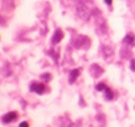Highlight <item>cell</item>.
<instances>
[{"mask_svg": "<svg viewBox=\"0 0 135 127\" xmlns=\"http://www.w3.org/2000/svg\"><path fill=\"white\" fill-rule=\"evenodd\" d=\"M30 90L34 92V93H37V94H44V92H45V84H42V83H33V84L30 85Z\"/></svg>", "mask_w": 135, "mask_h": 127, "instance_id": "1", "label": "cell"}, {"mask_svg": "<svg viewBox=\"0 0 135 127\" xmlns=\"http://www.w3.org/2000/svg\"><path fill=\"white\" fill-rule=\"evenodd\" d=\"M16 118H17V113H16V111H11V113H7L1 119H3L4 123H11V122H13Z\"/></svg>", "mask_w": 135, "mask_h": 127, "instance_id": "2", "label": "cell"}, {"mask_svg": "<svg viewBox=\"0 0 135 127\" xmlns=\"http://www.w3.org/2000/svg\"><path fill=\"white\" fill-rule=\"evenodd\" d=\"M62 38H63V33H62V30H56V33H55V34H54V37H52V42L58 43Z\"/></svg>", "mask_w": 135, "mask_h": 127, "instance_id": "3", "label": "cell"}, {"mask_svg": "<svg viewBox=\"0 0 135 127\" xmlns=\"http://www.w3.org/2000/svg\"><path fill=\"white\" fill-rule=\"evenodd\" d=\"M79 75H80V70H79V68H78V70H74V71L71 72V75H70V83H74L75 79H76Z\"/></svg>", "mask_w": 135, "mask_h": 127, "instance_id": "4", "label": "cell"}, {"mask_svg": "<svg viewBox=\"0 0 135 127\" xmlns=\"http://www.w3.org/2000/svg\"><path fill=\"white\" fill-rule=\"evenodd\" d=\"M105 98H106V100H112V98H113V92H112V89L108 88V86H106V89H105Z\"/></svg>", "mask_w": 135, "mask_h": 127, "instance_id": "5", "label": "cell"}, {"mask_svg": "<svg viewBox=\"0 0 135 127\" xmlns=\"http://www.w3.org/2000/svg\"><path fill=\"white\" fill-rule=\"evenodd\" d=\"M125 42H126V43H130V45H134V36H133V34H129V36H126V38H125Z\"/></svg>", "mask_w": 135, "mask_h": 127, "instance_id": "6", "label": "cell"}, {"mask_svg": "<svg viewBox=\"0 0 135 127\" xmlns=\"http://www.w3.org/2000/svg\"><path fill=\"white\" fill-rule=\"evenodd\" d=\"M96 89H97V90H105V89H106V85L104 84V83H101V84H98L96 86Z\"/></svg>", "mask_w": 135, "mask_h": 127, "instance_id": "7", "label": "cell"}, {"mask_svg": "<svg viewBox=\"0 0 135 127\" xmlns=\"http://www.w3.org/2000/svg\"><path fill=\"white\" fill-rule=\"evenodd\" d=\"M130 68H131L133 71H135V59L131 60V63H130Z\"/></svg>", "mask_w": 135, "mask_h": 127, "instance_id": "8", "label": "cell"}, {"mask_svg": "<svg viewBox=\"0 0 135 127\" xmlns=\"http://www.w3.org/2000/svg\"><path fill=\"white\" fill-rule=\"evenodd\" d=\"M18 127H29V123H28V122H21V123L18 125Z\"/></svg>", "mask_w": 135, "mask_h": 127, "instance_id": "9", "label": "cell"}, {"mask_svg": "<svg viewBox=\"0 0 135 127\" xmlns=\"http://www.w3.org/2000/svg\"><path fill=\"white\" fill-rule=\"evenodd\" d=\"M42 77L46 79V80H49V79H50V75H42Z\"/></svg>", "mask_w": 135, "mask_h": 127, "instance_id": "10", "label": "cell"}, {"mask_svg": "<svg viewBox=\"0 0 135 127\" xmlns=\"http://www.w3.org/2000/svg\"><path fill=\"white\" fill-rule=\"evenodd\" d=\"M105 3H106V4H108V5H110V4H112V3H113V0H105Z\"/></svg>", "mask_w": 135, "mask_h": 127, "instance_id": "11", "label": "cell"}]
</instances>
